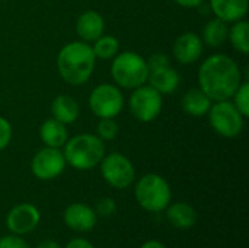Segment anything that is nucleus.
I'll list each match as a JSON object with an SVG mask.
<instances>
[{"label": "nucleus", "instance_id": "obj_1", "mask_svg": "<svg viewBox=\"0 0 249 248\" xmlns=\"http://www.w3.org/2000/svg\"><path fill=\"white\" fill-rule=\"evenodd\" d=\"M198 88L212 101L231 99L242 83L238 63L228 54L216 53L207 57L198 69Z\"/></svg>", "mask_w": 249, "mask_h": 248}, {"label": "nucleus", "instance_id": "obj_2", "mask_svg": "<svg viewBox=\"0 0 249 248\" xmlns=\"http://www.w3.org/2000/svg\"><path fill=\"white\" fill-rule=\"evenodd\" d=\"M96 57L89 42L71 41L57 54V72L60 77L73 86L86 83L95 69Z\"/></svg>", "mask_w": 249, "mask_h": 248}, {"label": "nucleus", "instance_id": "obj_3", "mask_svg": "<svg viewBox=\"0 0 249 248\" xmlns=\"http://www.w3.org/2000/svg\"><path fill=\"white\" fill-rule=\"evenodd\" d=\"M66 164L77 171H89L99 165L105 155V142L96 134L82 133L69 137L63 146Z\"/></svg>", "mask_w": 249, "mask_h": 248}, {"label": "nucleus", "instance_id": "obj_4", "mask_svg": "<svg viewBox=\"0 0 249 248\" xmlns=\"http://www.w3.org/2000/svg\"><path fill=\"white\" fill-rule=\"evenodd\" d=\"M134 196L139 206L149 213L163 212L172 200L169 183L159 174H144L134 186Z\"/></svg>", "mask_w": 249, "mask_h": 248}, {"label": "nucleus", "instance_id": "obj_5", "mask_svg": "<svg viewBox=\"0 0 249 248\" xmlns=\"http://www.w3.org/2000/svg\"><path fill=\"white\" fill-rule=\"evenodd\" d=\"M111 76L118 88L133 91L147 83L146 58L134 51H121L111 61Z\"/></svg>", "mask_w": 249, "mask_h": 248}, {"label": "nucleus", "instance_id": "obj_6", "mask_svg": "<svg viewBox=\"0 0 249 248\" xmlns=\"http://www.w3.org/2000/svg\"><path fill=\"white\" fill-rule=\"evenodd\" d=\"M207 117L214 133L222 137L233 139L239 136L244 130L245 117L238 111L231 99L213 101Z\"/></svg>", "mask_w": 249, "mask_h": 248}, {"label": "nucleus", "instance_id": "obj_7", "mask_svg": "<svg viewBox=\"0 0 249 248\" xmlns=\"http://www.w3.org/2000/svg\"><path fill=\"white\" fill-rule=\"evenodd\" d=\"M99 170L105 183L117 190L128 189L136 181V170L133 162L120 152L105 153L99 162Z\"/></svg>", "mask_w": 249, "mask_h": 248}, {"label": "nucleus", "instance_id": "obj_8", "mask_svg": "<svg viewBox=\"0 0 249 248\" xmlns=\"http://www.w3.org/2000/svg\"><path fill=\"white\" fill-rule=\"evenodd\" d=\"M89 108L98 118H115L124 108L121 88L115 83H99L89 95Z\"/></svg>", "mask_w": 249, "mask_h": 248}, {"label": "nucleus", "instance_id": "obj_9", "mask_svg": "<svg viewBox=\"0 0 249 248\" xmlns=\"http://www.w3.org/2000/svg\"><path fill=\"white\" fill-rule=\"evenodd\" d=\"M162 107H163L162 95L147 83L133 89L128 98L130 113L140 123L155 121L159 117Z\"/></svg>", "mask_w": 249, "mask_h": 248}, {"label": "nucleus", "instance_id": "obj_10", "mask_svg": "<svg viewBox=\"0 0 249 248\" xmlns=\"http://www.w3.org/2000/svg\"><path fill=\"white\" fill-rule=\"evenodd\" d=\"M66 159L61 149L44 146L31 161V172L41 181H50L63 174L66 170Z\"/></svg>", "mask_w": 249, "mask_h": 248}, {"label": "nucleus", "instance_id": "obj_11", "mask_svg": "<svg viewBox=\"0 0 249 248\" xmlns=\"http://www.w3.org/2000/svg\"><path fill=\"white\" fill-rule=\"evenodd\" d=\"M41 222V213L32 203H19L13 206L6 216V227L10 234L26 235L36 229Z\"/></svg>", "mask_w": 249, "mask_h": 248}, {"label": "nucleus", "instance_id": "obj_12", "mask_svg": "<svg viewBox=\"0 0 249 248\" xmlns=\"http://www.w3.org/2000/svg\"><path fill=\"white\" fill-rule=\"evenodd\" d=\"M63 221L67 228L74 232H89L96 227L98 215L95 209L86 203H71L64 209Z\"/></svg>", "mask_w": 249, "mask_h": 248}, {"label": "nucleus", "instance_id": "obj_13", "mask_svg": "<svg viewBox=\"0 0 249 248\" xmlns=\"http://www.w3.org/2000/svg\"><path fill=\"white\" fill-rule=\"evenodd\" d=\"M203 47L204 44L200 35H197L196 32H184L175 39L172 54L179 64L188 66L200 60L204 50Z\"/></svg>", "mask_w": 249, "mask_h": 248}, {"label": "nucleus", "instance_id": "obj_14", "mask_svg": "<svg viewBox=\"0 0 249 248\" xmlns=\"http://www.w3.org/2000/svg\"><path fill=\"white\" fill-rule=\"evenodd\" d=\"M74 28H76V34L79 35L80 41L93 42L104 34L105 20L99 12L85 10L79 15Z\"/></svg>", "mask_w": 249, "mask_h": 248}, {"label": "nucleus", "instance_id": "obj_15", "mask_svg": "<svg viewBox=\"0 0 249 248\" xmlns=\"http://www.w3.org/2000/svg\"><path fill=\"white\" fill-rule=\"evenodd\" d=\"M209 7L214 13V18L226 23H233L247 16L248 0H209Z\"/></svg>", "mask_w": 249, "mask_h": 248}, {"label": "nucleus", "instance_id": "obj_16", "mask_svg": "<svg viewBox=\"0 0 249 248\" xmlns=\"http://www.w3.org/2000/svg\"><path fill=\"white\" fill-rule=\"evenodd\" d=\"M166 215L168 222L181 231L185 229H191L198 219L197 210L194 209L193 205L187 203V202H177V203H169L168 208L163 210Z\"/></svg>", "mask_w": 249, "mask_h": 248}, {"label": "nucleus", "instance_id": "obj_17", "mask_svg": "<svg viewBox=\"0 0 249 248\" xmlns=\"http://www.w3.org/2000/svg\"><path fill=\"white\" fill-rule=\"evenodd\" d=\"M179 73L177 69H174L171 64L149 72L147 76V85H150L153 89H156L160 95H169L177 91L179 86Z\"/></svg>", "mask_w": 249, "mask_h": 248}, {"label": "nucleus", "instance_id": "obj_18", "mask_svg": "<svg viewBox=\"0 0 249 248\" xmlns=\"http://www.w3.org/2000/svg\"><path fill=\"white\" fill-rule=\"evenodd\" d=\"M51 115L60 123L69 126L73 124L80 114L79 102L70 95H57L51 102Z\"/></svg>", "mask_w": 249, "mask_h": 248}, {"label": "nucleus", "instance_id": "obj_19", "mask_svg": "<svg viewBox=\"0 0 249 248\" xmlns=\"http://www.w3.org/2000/svg\"><path fill=\"white\" fill-rule=\"evenodd\" d=\"M39 137L45 146L61 149L69 139L67 126L55 118H47L39 127Z\"/></svg>", "mask_w": 249, "mask_h": 248}, {"label": "nucleus", "instance_id": "obj_20", "mask_svg": "<svg viewBox=\"0 0 249 248\" xmlns=\"http://www.w3.org/2000/svg\"><path fill=\"white\" fill-rule=\"evenodd\" d=\"M213 101L200 88L188 89L182 96V110L193 117L207 115Z\"/></svg>", "mask_w": 249, "mask_h": 248}, {"label": "nucleus", "instance_id": "obj_21", "mask_svg": "<svg viewBox=\"0 0 249 248\" xmlns=\"http://www.w3.org/2000/svg\"><path fill=\"white\" fill-rule=\"evenodd\" d=\"M228 32H229L228 23L219 18H213L207 20L200 37H201L203 44L212 48H217V47H222L228 41Z\"/></svg>", "mask_w": 249, "mask_h": 248}, {"label": "nucleus", "instance_id": "obj_22", "mask_svg": "<svg viewBox=\"0 0 249 248\" xmlns=\"http://www.w3.org/2000/svg\"><path fill=\"white\" fill-rule=\"evenodd\" d=\"M228 39L229 42L232 44V47L247 56L249 54V25L247 20L241 19L238 22H233L232 26L229 28V32H228Z\"/></svg>", "mask_w": 249, "mask_h": 248}, {"label": "nucleus", "instance_id": "obj_23", "mask_svg": "<svg viewBox=\"0 0 249 248\" xmlns=\"http://www.w3.org/2000/svg\"><path fill=\"white\" fill-rule=\"evenodd\" d=\"M90 47L95 57L99 60H112L120 53V41L114 35L102 34Z\"/></svg>", "mask_w": 249, "mask_h": 248}, {"label": "nucleus", "instance_id": "obj_24", "mask_svg": "<svg viewBox=\"0 0 249 248\" xmlns=\"http://www.w3.org/2000/svg\"><path fill=\"white\" fill-rule=\"evenodd\" d=\"M120 127L118 123L114 118H99L96 123L95 134L102 140V142H111L118 136Z\"/></svg>", "mask_w": 249, "mask_h": 248}, {"label": "nucleus", "instance_id": "obj_25", "mask_svg": "<svg viewBox=\"0 0 249 248\" xmlns=\"http://www.w3.org/2000/svg\"><path fill=\"white\" fill-rule=\"evenodd\" d=\"M233 99V105L238 108V111L247 118L249 115V83L248 82H242L239 85V88L235 91L233 96L231 98Z\"/></svg>", "mask_w": 249, "mask_h": 248}, {"label": "nucleus", "instance_id": "obj_26", "mask_svg": "<svg viewBox=\"0 0 249 248\" xmlns=\"http://www.w3.org/2000/svg\"><path fill=\"white\" fill-rule=\"evenodd\" d=\"M95 213L99 218H111L117 212V203L112 197H101L95 203Z\"/></svg>", "mask_w": 249, "mask_h": 248}, {"label": "nucleus", "instance_id": "obj_27", "mask_svg": "<svg viewBox=\"0 0 249 248\" xmlns=\"http://www.w3.org/2000/svg\"><path fill=\"white\" fill-rule=\"evenodd\" d=\"M146 64H147V69L149 72L152 70H156V69H160V67H165L169 63V57L163 53H153L152 56H149L146 58Z\"/></svg>", "mask_w": 249, "mask_h": 248}, {"label": "nucleus", "instance_id": "obj_28", "mask_svg": "<svg viewBox=\"0 0 249 248\" xmlns=\"http://www.w3.org/2000/svg\"><path fill=\"white\" fill-rule=\"evenodd\" d=\"M0 248H31L20 235H6L0 238Z\"/></svg>", "mask_w": 249, "mask_h": 248}, {"label": "nucleus", "instance_id": "obj_29", "mask_svg": "<svg viewBox=\"0 0 249 248\" xmlns=\"http://www.w3.org/2000/svg\"><path fill=\"white\" fill-rule=\"evenodd\" d=\"M12 140V126L10 123L0 115V152L9 146Z\"/></svg>", "mask_w": 249, "mask_h": 248}, {"label": "nucleus", "instance_id": "obj_30", "mask_svg": "<svg viewBox=\"0 0 249 248\" xmlns=\"http://www.w3.org/2000/svg\"><path fill=\"white\" fill-rule=\"evenodd\" d=\"M64 248H95V246L86 238H71Z\"/></svg>", "mask_w": 249, "mask_h": 248}, {"label": "nucleus", "instance_id": "obj_31", "mask_svg": "<svg viewBox=\"0 0 249 248\" xmlns=\"http://www.w3.org/2000/svg\"><path fill=\"white\" fill-rule=\"evenodd\" d=\"M177 4H179L181 7L185 9H193V7H198L204 0H174Z\"/></svg>", "mask_w": 249, "mask_h": 248}, {"label": "nucleus", "instance_id": "obj_32", "mask_svg": "<svg viewBox=\"0 0 249 248\" xmlns=\"http://www.w3.org/2000/svg\"><path fill=\"white\" fill-rule=\"evenodd\" d=\"M34 248H61V246L54 240H44L39 244H36Z\"/></svg>", "mask_w": 249, "mask_h": 248}, {"label": "nucleus", "instance_id": "obj_33", "mask_svg": "<svg viewBox=\"0 0 249 248\" xmlns=\"http://www.w3.org/2000/svg\"><path fill=\"white\" fill-rule=\"evenodd\" d=\"M140 248H168L163 243H160V241H158V240H149V241H146L143 246Z\"/></svg>", "mask_w": 249, "mask_h": 248}]
</instances>
